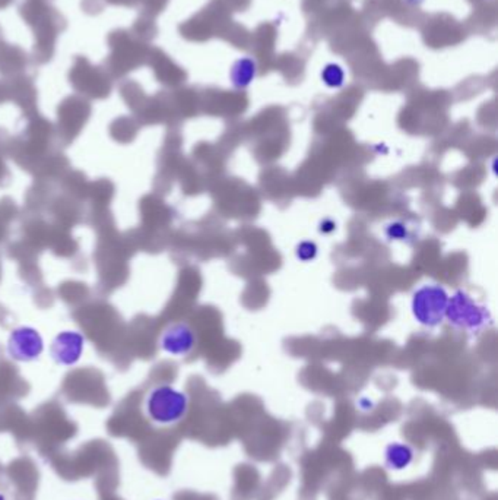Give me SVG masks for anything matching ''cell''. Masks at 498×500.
I'll return each mask as SVG.
<instances>
[{
    "label": "cell",
    "instance_id": "cell-1",
    "mask_svg": "<svg viewBox=\"0 0 498 500\" xmlns=\"http://www.w3.org/2000/svg\"><path fill=\"white\" fill-rule=\"evenodd\" d=\"M189 408V395L170 383L151 388L143 400L145 417L158 427H171L181 423Z\"/></svg>",
    "mask_w": 498,
    "mask_h": 500
},
{
    "label": "cell",
    "instance_id": "cell-2",
    "mask_svg": "<svg viewBox=\"0 0 498 500\" xmlns=\"http://www.w3.org/2000/svg\"><path fill=\"white\" fill-rule=\"evenodd\" d=\"M447 304L449 294L442 285L425 284L415 290L411 306L413 318L418 323L434 328L444 321Z\"/></svg>",
    "mask_w": 498,
    "mask_h": 500
},
{
    "label": "cell",
    "instance_id": "cell-3",
    "mask_svg": "<svg viewBox=\"0 0 498 500\" xmlns=\"http://www.w3.org/2000/svg\"><path fill=\"white\" fill-rule=\"evenodd\" d=\"M446 318L451 325L466 331H478L491 321L488 310L475 302L466 291L459 290L449 297Z\"/></svg>",
    "mask_w": 498,
    "mask_h": 500
},
{
    "label": "cell",
    "instance_id": "cell-4",
    "mask_svg": "<svg viewBox=\"0 0 498 500\" xmlns=\"http://www.w3.org/2000/svg\"><path fill=\"white\" fill-rule=\"evenodd\" d=\"M46 348L40 331L30 325H20L11 331L6 341V354L16 363H32L43 356Z\"/></svg>",
    "mask_w": 498,
    "mask_h": 500
},
{
    "label": "cell",
    "instance_id": "cell-5",
    "mask_svg": "<svg viewBox=\"0 0 498 500\" xmlns=\"http://www.w3.org/2000/svg\"><path fill=\"white\" fill-rule=\"evenodd\" d=\"M85 343V337L79 331H61L50 344V357L60 367H73L84 356Z\"/></svg>",
    "mask_w": 498,
    "mask_h": 500
},
{
    "label": "cell",
    "instance_id": "cell-6",
    "mask_svg": "<svg viewBox=\"0 0 498 500\" xmlns=\"http://www.w3.org/2000/svg\"><path fill=\"white\" fill-rule=\"evenodd\" d=\"M198 338L193 328L184 322H174L164 329L159 338V347L173 357H184L196 347Z\"/></svg>",
    "mask_w": 498,
    "mask_h": 500
},
{
    "label": "cell",
    "instance_id": "cell-7",
    "mask_svg": "<svg viewBox=\"0 0 498 500\" xmlns=\"http://www.w3.org/2000/svg\"><path fill=\"white\" fill-rule=\"evenodd\" d=\"M415 448L403 441L389 442L383 449V464L391 472L406 471L415 463Z\"/></svg>",
    "mask_w": 498,
    "mask_h": 500
},
{
    "label": "cell",
    "instance_id": "cell-8",
    "mask_svg": "<svg viewBox=\"0 0 498 500\" xmlns=\"http://www.w3.org/2000/svg\"><path fill=\"white\" fill-rule=\"evenodd\" d=\"M322 76L326 85L330 88H339L344 83V71L338 65H327Z\"/></svg>",
    "mask_w": 498,
    "mask_h": 500
},
{
    "label": "cell",
    "instance_id": "cell-9",
    "mask_svg": "<svg viewBox=\"0 0 498 500\" xmlns=\"http://www.w3.org/2000/svg\"><path fill=\"white\" fill-rule=\"evenodd\" d=\"M317 252H319V249H317L316 243L305 240V242H301L297 247V258L303 262H310V261L316 259Z\"/></svg>",
    "mask_w": 498,
    "mask_h": 500
},
{
    "label": "cell",
    "instance_id": "cell-10",
    "mask_svg": "<svg viewBox=\"0 0 498 500\" xmlns=\"http://www.w3.org/2000/svg\"><path fill=\"white\" fill-rule=\"evenodd\" d=\"M386 236L390 240H405L408 239V228L402 222H391L386 227Z\"/></svg>",
    "mask_w": 498,
    "mask_h": 500
},
{
    "label": "cell",
    "instance_id": "cell-11",
    "mask_svg": "<svg viewBox=\"0 0 498 500\" xmlns=\"http://www.w3.org/2000/svg\"><path fill=\"white\" fill-rule=\"evenodd\" d=\"M357 407H358V410L363 411V412H371L372 410H375L376 404H375V401L370 400V398H361V400L357 403Z\"/></svg>",
    "mask_w": 498,
    "mask_h": 500
},
{
    "label": "cell",
    "instance_id": "cell-12",
    "mask_svg": "<svg viewBox=\"0 0 498 500\" xmlns=\"http://www.w3.org/2000/svg\"><path fill=\"white\" fill-rule=\"evenodd\" d=\"M0 500H8L6 494H5V493H2V492H0Z\"/></svg>",
    "mask_w": 498,
    "mask_h": 500
},
{
    "label": "cell",
    "instance_id": "cell-13",
    "mask_svg": "<svg viewBox=\"0 0 498 500\" xmlns=\"http://www.w3.org/2000/svg\"><path fill=\"white\" fill-rule=\"evenodd\" d=\"M154 500H165V499H154Z\"/></svg>",
    "mask_w": 498,
    "mask_h": 500
}]
</instances>
